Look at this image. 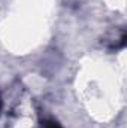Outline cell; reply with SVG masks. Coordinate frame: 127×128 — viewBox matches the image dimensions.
Segmentation results:
<instances>
[{"label":"cell","instance_id":"1","mask_svg":"<svg viewBox=\"0 0 127 128\" xmlns=\"http://www.w3.org/2000/svg\"><path fill=\"white\" fill-rule=\"evenodd\" d=\"M42 128H63L57 121H54V119H46L43 124H42Z\"/></svg>","mask_w":127,"mask_h":128},{"label":"cell","instance_id":"2","mask_svg":"<svg viewBox=\"0 0 127 128\" xmlns=\"http://www.w3.org/2000/svg\"><path fill=\"white\" fill-rule=\"evenodd\" d=\"M0 109H2V98H0Z\"/></svg>","mask_w":127,"mask_h":128}]
</instances>
